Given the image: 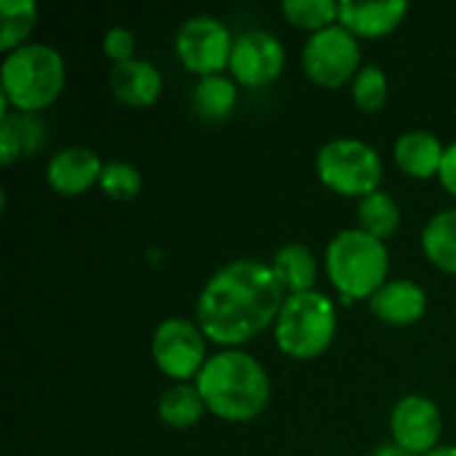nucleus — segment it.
<instances>
[{"instance_id": "nucleus-1", "label": "nucleus", "mask_w": 456, "mask_h": 456, "mask_svg": "<svg viewBox=\"0 0 456 456\" xmlns=\"http://www.w3.org/2000/svg\"><path fill=\"white\" fill-rule=\"evenodd\" d=\"M283 302L286 291L270 265L235 259L206 281L195 302V321L208 342L238 350L278 321Z\"/></svg>"}, {"instance_id": "nucleus-2", "label": "nucleus", "mask_w": 456, "mask_h": 456, "mask_svg": "<svg viewBox=\"0 0 456 456\" xmlns=\"http://www.w3.org/2000/svg\"><path fill=\"white\" fill-rule=\"evenodd\" d=\"M195 387L206 411L224 422H251L270 403L265 366L243 350H219L200 369Z\"/></svg>"}, {"instance_id": "nucleus-3", "label": "nucleus", "mask_w": 456, "mask_h": 456, "mask_svg": "<svg viewBox=\"0 0 456 456\" xmlns=\"http://www.w3.org/2000/svg\"><path fill=\"white\" fill-rule=\"evenodd\" d=\"M64 59L45 43H27L5 53L0 67V96L16 112L35 115L64 91Z\"/></svg>"}, {"instance_id": "nucleus-4", "label": "nucleus", "mask_w": 456, "mask_h": 456, "mask_svg": "<svg viewBox=\"0 0 456 456\" xmlns=\"http://www.w3.org/2000/svg\"><path fill=\"white\" fill-rule=\"evenodd\" d=\"M387 273L390 254L385 240H377L361 227L337 232L326 246V275L345 305L371 299L387 283Z\"/></svg>"}, {"instance_id": "nucleus-5", "label": "nucleus", "mask_w": 456, "mask_h": 456, "mask_svg": "<svg viewBox=\"0 0 456 456\" xmlns=\"http://www.w3.org/2000/svg\"><path fill=\"white\" fill-rule=\"evenodd\" d=\"M337 337V307L321 291L286 297L275 321L278 350L294 361H313L323 355Z\"/></svg>"}, {"instance_id": "nucleus-6", "label": "nucleus", "mask_w": 456, "mask_h": 456, "mask_svg": "<svg viewBox=\"0 0 456 456\" xmlns=\"http://www.w3.org/2000/svg\"><path fill=\"white\" fill-rule=\"evenodd\" d=\"M321 182L345 198H369L379 192L385 166L379 152L361 139H331L315 155Z\"/></svg>"}, {"instance_id": "nucleus-7", "label": "nucleus", "mask_w": 456, "mask_h": 456, "mask_svg": "<svg viewBox=\"0 0 456 456\" xmlns=\"http://www.w3.org/2000/svg\"><path fill=\"white\" fill-rule=\"evenodd\" d=\"M305 75L321 88H342L347 80H355L361 69V43L342 24L326 27L307 37L302 48Z\"/></svg>"}, {"instance_id": "nucleus-8", "label": "nucleus", "mask_w": 456, "mask_h": 456, "mask_svg": "<svg viewBox=\"0 0 456 456\" xmlns=\"http://www.w3.org/2000/svg\"><path fill=\"white\" fill-rule=\"evenodd\" d=\"M206 334L198 323L187 318H166L155 334H152V361L155 366L176 379V382H190L198 379L200 369L211 358L206 353Z\"/></svg>"}, {"instance_id": "nucleus-9", "label": "nucleus", "mask_w": 456, "mask_h": 456, "mask_svg": "<svg viewBox=\"0 0 456 456\" xmlns=\"http://www.w3.org/2000/svg\"><path fill=\"white\" fill-rule=\"evenodd\" d=\"M232 35L230 29L214 16H190L176 32V56L184 69L208 77L219 75L230 67L232 56Z\"/></svg>"}, {"instance_id": "nucleus-10", "label": "nucleus", "mask_w": 456, "mask_h": 456, "mask_svg": "<svg viewBox=\"0 0 456 456\" xmlns=\"http://www.w3.org/2000/svg\"><path fill=\"white\" fill-rule=\"evenodd\" d=\"M286 67V48L283 43L265 29H248L235 37L230 72L235 83L246 88H262L278 80Z\"/></svg>"}, {"instance_id": "nucleus-11", "label": "nucleus", "mask_w": 456, "mask_h": 456, "mask_svg": "<svg viewBox=\"0 0 456 456\" xmlns=\"http://www.w3.org/2000/svg\"><path fill=\"white\" fill-rule=\"evenodd\" d=\"M441 430H444V417L438 406L425 395L401 398L390 414L393 444L417 456H428L438 449Z\"/></svg>"}, {"instance_id": "nucleus-12", "label": "nucleus", "mask_w": 456, "mask_h": 456, "mask_svg": "<svg viewBox=\"0 0 456 456\" xmlns=\"http://www.w3.org/2000/svg\"><path fill=\"white\" fill-rule=\"evenodd\" d=\"M102 171H104V163H102V158L91 147L72 144V147L59 150L48 160L45 179H48L53 192L75 198V195H83L88 187L99 184Z\"/></svg>"}, {"instance_id": "nucleus-13", "label": "nucleus", "mask_w": 456, "mask_h": 456, "mask_svg": "<svg viewBox=\"0 0 456 456\" xmlns=\"http://www.w3.org/2000/svg\"><path fill=\"white\" fill-rule=\"evenodd\" d=\"M107 86H110L112 96L120 104L134 107V110H144V107H152L160 99L163 75L152 61L134 56L128 61H120V64L110 67Z\"/></svg>"}, {"instance_id": "nucleus-14", "label": "nucleus", "mask_w": 456, "mask_h": 456, "mask_svg": "<svg viewBox=\"0 0 456 456\" xmlns=\"http://www.w3.org/2000/svg\"><path fill=\"white\" fill-rule=\"evenodd\" d=\"M406 13H409L406 0H377V3L342 0L339 3V24L355 37H385L401 27Z\"/></svg>"}, {"instance_id": "nucleus-15", "label": "nucleus", "mask_w": 456, "mask_h": 456, "mask_svg": "<svg viewBox=\"0 0 456 456\" xmlns=\"http://www.w3.org/2000/svg\"><path fill=\"white\" fill-rule=\"evenodd\" d=\"M369 307L387 326H414L428 313V291L406 278L387 281L369 299Z\"/></svg>"}, {"instance_id": "nucleus-16", "label": "nucleus", "mask_w": 456, "mask_h": 456, "mask_svg": "<svg viewBox=\"0 0 456 456\" xmlns=\"http://www.w3.org/2000/svg\"><path fill=\"white\" fill-rule=\"evenodd\" d=\"M444 155H446V147L441 144L438 136H433L428 131L401 134L398 142H395V150H393V158H395L398 168L406 176H414V179L438 176L441 166H444Z\"/></svg>"}, {"instance_id": "nucleus-17", "label": "nucleus", "mask_w": 456, "mask_h": 456, "mask_svg": "<svg viewBox=\"0 0 456 456\" xmlns=\"http://www.w3.org/2000/svg\"><path fill=\"white\" fill-rule=\"evenodd\" d=\"M275 278L281 281L286 297L291 294H305V291H315V281H318V259L315 254L305 246V243H289L281 246L270 262Z\"/></svg>"}, {"instance_id": "nucleus-18", "label": "nucleus", "mask_w": 456, "mask_h": 456, "mask_svg": "<svg viewBox=\"0 0 456 456\" xmlns=\"http://www.w3.org/2000/svg\"><path fill=\"white\" fill-rule=\"evenodd\" d=\"M45 142V126L35 115L13 112L0 118V160L3 166H11L16 158L37 152V147Z\"/></svg>"}, {"instance_id": "nucleus-19", "label": "nucleus", "mask_w": 456, "mask_h": 456, "mask_svg": "<svg viewBox=\"0 0 456 456\" xmlns=\"http://www.w3.org/2000/svg\"><path fill=\"white\" fill-rule=\"evenodd\" d=\"M206 411V403L198 393L195 385H187V382H179V385H171L160 401H158V417L166 428H174V430H187L192 428L195 422H200Z\"/></svg>"}, {"instance_id": "nucleus-20", "label": "nucleus", "mask_w": 456, "mask_h": 456, "mask_svg": "<svg viewBox=\"0 0 456 456\" xmlns=\"http://www.w3.org/2000/svg\"><path fill=\"white\" fill-rule=\"evenodd\" d=\"M425 256L444 273L456 275V208L438 211L422 232Z\"/></svg>"}, {"instance_id": "nucleus-21", "label": "nucleus", "mask_w": 456, "mask_h": 456, "mask_svg": "<svg viewBox=\"0 0 456 456\" xmlns=\"http://www.w3.org/2000/svg\"><path fill=\"white\" fill-rule=\"evenodd\" d=\"M238 102V88L224 75H208L200 77L192 91V110L203 120H224L232 115Z\"/></svg>"}, {"instance_id": "nucleus-22", "label": "nucleus", "mask_w": 456, "mask_h": 456, "mask_svg": "<svg viewBox=\"0 0 456 456\" xmlns=\"http://www.w3.org/2000/svg\"><path fill=\"white\" fill-rule=\"evenodd\" d=\"M358 227L377 240H387L401 227V208L385 190L358 200Z\"/></svg>"}, {"instance_id": "nucleus-23", "label": "nucleus", "mask_w": 456, "mask_h": 456, "mask_svg": "<svg viewBox=\"0 0 456 456\" xmlns=\"http://www.w3.org/2000/svg\"><path fill=\"white\" fill-rule=\"evenodd\" d=\"M37 24V5L32 0H0V51L11 53L32 35Z\"/></svg>"}, {"instance_id": "nucleus-24", "label": "nucleus", "mask_w": 456, "mask_h": 456, "mask_svg": "<svg viewBox=\"0 0 456 456\" xmlns=\"http://www.w3.org/2000/svg\"><path fill=\"white\" fill-rule=\"evenodd\" d=\"M281 11L294 27L310 29L313 35L339 24V3L334 0H286Z\"/></svg>"}, {"instance_id": "nucleus-25", "label": "nucleus", "mask_w": 456, "mask_h": 456, "mask_svg": "<svg viewBox=\"0 0 456 456\" xmlns=\"http://www.w3.org/2000/svg\"><path fill=\"white\" fill-rule=\"evenodd\" d=\"M353 102L361 112H379L387 102V75L377 64H363L353 80Z\"/></svg>"}, {"instance_id": "nucleus-26", "label": "nucleus", "mask_w": 456, "mask_h": 456, "mask_svg": "<svg viewBox=\"0 0 456 456\" xmlns=\"http://www.w3.org/2000/svg\"><path fill=\"white\" fill-rule=\"evenodd\" d=\"M99 187L112 200H134L142 192V174L131 163L112 160V163H104Z\"/></svg>"}, {"instance_id": "nucleus-27", "label": "nucleus", "mask_w": 456, "mask_h": 456, "mask_svg": "<svg viewBox=\"0 0 456 456\" xmlns=\"http://www.w3.org/2000/svg\"><path fill=\"white\" fill-rule=\"evenodd\" d=\"M134 32L126 29V27H112L107 29L104 40H102V48L104 53L112 59V64H120V61H128L134 59Z\"/></svg>"}, {"instance_id": "nucleus-28", "label": "nucleus", "mask_w": 456, "mask_h": 456, "mask_svg": "<svg viewBox=\"0 0 456 456\" xmlns=\"http://www.w3.org/2000/svg\"><path fill=\"white\" fill-rule=\"evenodd\" d=\"M438 179H441V184L456 198V142L446 147V155H444V166H441Z\"/></svg>"}, {"instance_id": "nucleus-29", "label": "nucleus", "mask_w": 456, "mask_h": 456, "mask_svg": "<svg viewBox=\"0 0 456 456\" xmlns=\"http://www.w3.org/2000/svg\"><path fill=\"white\" fill-rule=\"evenodd\" d=\"M374 456H417V454H411V452L401 449L398 444H382V446H377Z\"/></svg>"}, {"instance_id": "nucleus-30", "label": "nucleus", "mask_w": 456, "mask_h": 456, "mask_svg": "<svg viewBox=\"0 0 456 456\" xmlns=\"http://www.w3.org/2000/svg\"><path fill=\"white\" fill-rule=\"evenodd\" d=\"M428 456H456V446H438L436 452H430Z\"/></svg>"}]
</instances>
